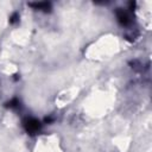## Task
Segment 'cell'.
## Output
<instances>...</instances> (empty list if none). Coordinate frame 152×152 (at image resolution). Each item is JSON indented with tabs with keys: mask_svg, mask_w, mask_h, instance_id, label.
<instances>
[{
	"mask_svg": "<svg viewBox=\"0 0 152 152\" xmlns=\"http://www.w3.org/2000/svg\"><path fill=\"white\" fill-rule=\"evenodd\" d=\"M23 126L28 134H37L42 129V122L36 118H26L23 121Z\"/></svg>",
	"mask_w": 152,
	"mask_h": 152,
	"instance_id": "cell-1",
	"label": "cell"
},
{
	"mask_svg": "<svg viewBox=\"0 0 152 152\" xmlns=\"http://www.w3.org/2000/svg\"><path fill=\"white\" fill-rule=\"evenodd\" d=\"M116 18H118V21L122 25V26H128L132 24V18H131V14L126 11V10H122V8H118L116 12Z\"/></svg>",
	"mask_w": 152,
	"mask_h": 152,
	"instance_id": "cell-2",
	"label": "cell"
},
{
	"mask_svg": "<svg viewBox=\"0 0 152 152\" xmlns=\"http://www.w3.org/2000/svg\"><path fill=\"white\" fill-rule=\"evenodd\" d=\"M30 6H32L34 10L45 11V12L50 10V4L46 2V1H43V2H33V4H30Z\"/></svg>",
	"mask_w": 152,
	"mask_h": 152,
	"instance_id": "cell-3",
	"label": "cell"
},
{
	"mask_svg": "<svg viewBox=\"0 0 152 152\" xmlns=\"http://www.w3.org/2000/svg\"><path fill=\"white\" fill-rule=\"evenodd\" d=\"M6 107H8V108H11V109L19 108V107H20V101H19V99H18V97H13V99H11V100L6 103Z\"/></svg>",
	"mask_w": 152,
	"mask_h": 152,
	"instance_id": "cell-4",
	"label": "cell"
},
{
	"mask_svg": "<svg viewBox=\"0 0 152 152\" xmlns=\"http://www.w3.org/2000/svg\"><path fill=\"white\" fill-rule=\"evenodd\" d=\"M19 21V14L15 12V13H13L11 17H10V23L11 24H15V23H18Z\"/></svg>",
	"mask_w": 152,
	"mask_h": 152,
	"instance_id": "cell-5",
	"label": "cell"
}]
</instances>
